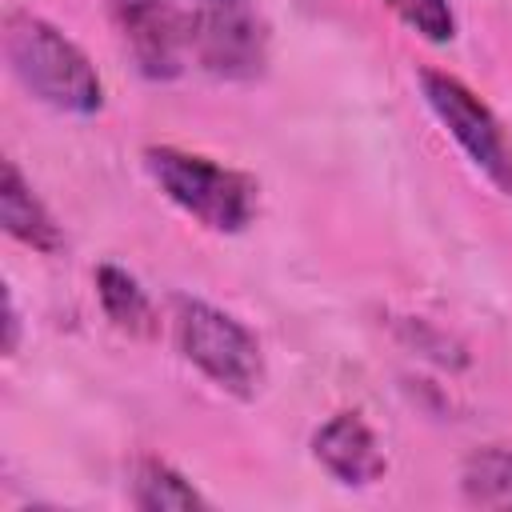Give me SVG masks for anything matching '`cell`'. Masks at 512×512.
<instances>
[{"label": "cell", "mask_w": 512, "mask_h": 512, "mask_svg": "<svg viewBox=\"0 0 512 512\" xmlns=\"http://www.w3.org/2000/svg\"><path fill=\"white\" fill-rule=\"evenodd\" d=\"M188 56L220 80H256L268 64V32L248 0H180Z\"/></svg>", "instance_id": "277c9868"}, {"label": "cell", "mask_w": 512, "mask_h": 512, "mask_svg": "<svg viewBox=\"0 0 512 512\" xmlns=\"http://www.w3.org/2000/svg\"><path fill=\"white\" fill-rule=\"evenodd\" d=\"M156 188L208 232H244L256 216V180L208 156L160 144L144 152Z\"/></svg>", "instance_id": "7a4b0ae2"}, {"label": "cell", "mask_w": 512, "mask_h": 512, "mask_svg": "<svg viewBox=\"0 0 512 512\" xmlns=\"http://www.w3.org/2000/svg\"><path fill=\"white\" fill-rule=\"evenodd\" d=\"M96 300H100L104 316L120 332H128V336H152L156 332L152 300L144 296L136 276H128L124 268H116V264H100L96 268Z\"/></svg>", "instance_id": "9c48e42d"}, {"label": "cell", "mask_w": 512, "mask_h": 512, "mask_svg": "<svg viewBox=\"0 0 512 512\" xmlns=\"http://www.w3.org/2000/svg\"><path fill=\"white\" fill-rule=\"evenodd\" d=\"M420 92L432 116L460 144V152L496 184L500 196L512 200V136L496 120V112L464 80L436 72V68H420Z\"/></svg>", "instance_id": "5b68a950"}, {"label": "cell", "mask_w": 512, "mask_h": 512, "mask_svg": "<svg viewBox=\"0 0 512 512\" xmlns=\"http://www.w3.org/2000/svg\"><path fill=\"white\" fill-rule=\"evenodd\" d=\"M4 56L12 76L48 108L92 116L104 108V84L76 40L32 12L4 16Z\"/></svg>", "instance_id": "6da1fadb"}, {"label": "cell", "mask_w": 512, "mask_h": 512, "mask_svg": "<svg viewBox=\"0 0 512 512\" xmlns=\"http://www.w3.org/2000/svg\"><path fill=\"white\" fill-rule=\"evenodd\" d=\"M108 16L132 64L148 80H176L188 60L180 4L168 0H108Z\"/></svg>", "instance_id": "8992f818"}, {"label": "cell", "mask_w": 512, "mask_h": 512, "mask_svg": "<svg viewBox=\"0 0 512 512\" xmlns=\"http://www.w3.org/2000/svg\"><path fill=\"white\" fill-rule=\"evenodd\" d=\"M132 504L144 512H184V508H204V496L172 464L144 456L132 468Z\"/></svg>", "instance_id": "30bf717a"}, {"label": "cell", "mask_w": 512, "mask_h": 512, "mask_svg": "<svg viewBox=\"0 0 512 512\" xmlns=\"http://www.w3.org/2000/svg\"><path fill=\"white\" fill-rule=\"evenodd\" d=\"M312 456L324 464V472L332 480H340L348 488L376 484L388 472V460H384V448H380L376 432L356 412L328 416L312 436Z\"/></svg>", "instance_id": "52a82bcc"}, {"label": "cell", "mask_w": 512, "mask_h": 512, "mask_svg": "<svg viewBox=\"0 0 512 512\" xmlns=\"http://www.w3.org/2000/svg\"><path fill=\"white\" fill-rule=\"evenodd\" d=\"M460 492L476 508H512V452L476 448L460 468Z\"/></svg>", "instance_id": "8fae6325"}, {"label": "cell", "mask_w": 512, "mask_h": 512, "mask_svg": "<svg viewBox=\"0 0 512 512\" xmlns=\"http://www.w3.org/2000/svg\"><path fill=\"white\" fill-rule=\"evenodd\" d=\"M384 4L400 16V24H408L428 44H448L456 36V16L448 0H384Z\"/></svg>", "instance_id": "7c38bea8"}, {"label": "cell", "mask_w": 512, "mask_h": 512, "mask_svg": "<svg viewBox=\"0 0 512 512\" xmlns=\"http://www.w3.org/2000/svg\"><path fill=\"white\" fill-rule=\"evenodd\" d=\"M0 220L4 232L16 236L20 244L36 248V252H60L64 248V232L56 224V216L44 208V200L32 192V184L20 176V168L12 160H4V184H0Z\"/></svg>", "instance_id": "ba28073f"}, {"label": "cell", "mask_w": 512, "mask_h": 512, "mask_svg": "<svg viewBox=\"0 0 512 512\" xmlns=\"http://www.w3.org/2000/svg\"><path fill=\"white\" fill-rule=\"evenodd\" d=\"M172 324H176V344L188 364H196L216 388L248 400L256 396L264 380V356L260 340L224 308L196 300V296H176L172 300Z\"/></svg>", "instance_id": "3957f363"}]
</instances>
